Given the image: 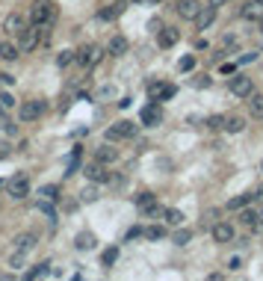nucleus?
<instances>
[{
    "mask_svg": "<svg viewBox=\"0 0 263 281\" xmlns=\"http://www.w3.org/2000/svg\"><path fill=\"white\" fill-rule=\"evenodd\" d=\"M163 219L168 222V225H184V213H180L178 207H166V210H163Z\"/></svg>",
    "mask_w": 263,
    "mask_h": 281,
    "instance_id": "cd10ccee",
    "label": "nucleus"
},
{
    "mask_svg": "<svg viewBox=\"0 0 263 281\" xmlns=\"http://www.w3.org/2000/svg\"><path fill=\"white\" fill-rule=\"evenodd\" d=\"M219 71H222V74H234V71H236V63H225Z\"/></svg>",
    "mask_w": 263,
    "mask_h": 281,
    "instance_id": "ea45409f",
    "label": "nucleus"
},
{
    "mask_svg": "<svg viewBox=\"0 0 263 281\" xmlns=\"http://www.w3.org/2000/svg\"><path fill=\"white\" fill-rule=\"evenodd\" d=\"M252 195H254V201H258V204H263V184H260V187H258V189H254Z\"/></svg>",
    "mask_w": 263,
    "mask_h": 281,
    "instance_id": "79ce46f5",
    "label": "nucleus"
},
{
    "mask_svg": "<svg viewBox=\"0 0 263 281\" xmlns=\"http://www.w3.org/2000/svg\"><path fill=\"white\" fill-rule=\"evenodd\" d=\"M0 83H3V86H12V83H15V77H12V74H0Z\"/></svg>",
    "mask_w": 263,
    "mask_h": 281,
    "instance_id": "a19ab883",
    "label": "nucleus"
},
{
    "mask_svg": "<svg viewBox=\"0 0 263 281\" xmlns=\"http://www.w3.org/2000/svg\"><path fill=\"white\" fill-rule=\"evenodd\" d=\"M18 54H21L18 45H12V42H0V60H3V63H15Z\"/></svg>",
    "mask_w": 263,
    "mask_h": 281,
    "instance_id": "6ab92c4d",
    "label": "nucleus"
},
{
    "mask_svg": "<svg viewBox=\"0 0 263 281\" xmlns=\"http://www.w3.org/2000/svg\"><path fill=\"white\" fill-rule=\"evenodd\" d=\"M24 27H27V21H24V18H21L18 12H12V15H9V18L3 21V30L9 33V36H18V33L24 30Z\"/></svg>",
    "mask_w": 263,
    "mask_h": 281,
    "instance_id": "2eb2a0df",
    "label": "nucleus"
},
{
    "mask_svg": "<svg viewBox=\"0 0 263 281\" xmlns=\"http://www.w3.org/2000/svg\"><path fill=\"white\" fill-rule=\"evenodd\" d=\"M240 15H242L246 21H258V18H263V3H258V0L246 3V6L240 9Z\"/></svg>",
    "mask_w": 263,
    "mask_h": 281,
    "instance_id": "dca6fc26",
    "label": "nucleus"
},
{
    "mask_svg": "<svg viewBox=\"0 0 263 281\" xmlns=\"http://www.w3.org/2000/svg\"><path fill=\"white\" fill-rule=\"evenodd\" d=\"M33 246H36V234H18V237H15V251L27 254Z\"/></svg>",
    "mask_w": 263,
    "mask_h": 281,
    "instance_id": "412c9836",
    "label": "nucleus"
},
{
    "mask_svg": "<svg viewBox=\"0 0 263 281\" xmlns=\"http://www.w3.org/2000/svg\"><path fill=\"white\" fill-rule=\"evenodd\" d=\"M204 6L198 3V0H180V6H178V12H180V18H186V21H196L198 12H201Z\"/></svg>",
    "mask_w": 263,
    "mask_h": 281,
    "instance_id": "ddd939ff",
    "label": "nucleus"
},
{
    "mask_svg": "<svg viewBox=\"0 0 263 281\" xmlns=\"http://www.w3.org/2000/svg\"><path fill=\"white\" fill-rule=\"evenodd\" d=\"M95 160H98V163H104V166H106V163H116V160H118V151H116L112 145H100L98 154H95Z\"/></svg>",
    "mask_w": 263,
    "mask_h": 281,
    "instance_id": "4be33fe9",
    "label": "nucleus"
},
{
    "mask_svg": "<svg viewBox=\"0 0 263 281\" xmlns=\"http://www.w3.org/2000/svg\"><path fill=\"white\" fill-rule=\"evenodd\" d=\"M174 86L172 83H151L148 86V95H151V101H168V98H174Z\"/></svg>",
    "mask_w": 263,
    "mask_h": 281,
    "instance_id": "9b49d317",
    "label": "nucleus"
},
{
    "mask_svg": "<svg viewBox=\"0 0 263 281\" xmlns=\"http://www.w3.org/2000/svg\"><path fill=\"white\" fill-rule=\"evenodd\" d=\"M74 246H77L80 251H89V249H95V246H98V240H95V234H92V231H83V234H77V237H74Z\"/></svg>",
    "mask_w": 263,
    "mask_h": 281,
    "instance_id": "a211bd4d",
    "label": "nucleus"
},
{
    "mask_svg": "<svg viewBox=\"0 0 263 281\" xmlns=\"http://www.w3.org/2000/svg\"><path fill=\"white\" fill-rule=\"evenodd\" d=\"M213 18H216V9H213V6H204V9L198 12V18H196L198 30H207V27L213 24Z\"/></svg>",
    "mask_w": 263,
    "mask_h": 281,
    "instance_id": "aec40b11",
    "label": "nucleus"
},
{
    "mask_svg": "<svg viewBox=\"0 0 263 281\" xmlns=\"http://www.w3.org/2000/svg\"><path fill=\"white\" fill-rule=\"evenodd\" d=\"M133 204H136L139 210H145L148 216H157V213H163V210L157 207V198H154L151 192H139V195L133 198Z\"/></svg>",
    "mask_w": 263,
    "mask_h": 281,
    "instance_id": "6e6552de",
    "label": "nucleus"
},
{
    "mask_svg": "<svg viewBox=\"0 0 263 281\" xmlns=\"http://www.w3.org/2000/svg\"><path fill=\"white\" fill-rule=\"evenodd\" d=\"M128 48H130V45H128V39H124V36H112L106 51H110V57H124V54H128Z\"/></svg>",
    "mask_w": 263,
    "mask_h": 281,
    "instance_id": "f3484780",
    "label": "nucleus"
},
{
    "mask_svg": "<svg viewBox=\"0 0 263 281\" xmlns=\"http://www.w3.org/2000/svg\"><path fill=\"white\" fill-rule=\"evenodd\" d=\"M178 68H180V71H192V68H196V57H192V54L180 57V63H178Z\"/></svg>",
    "mask_w": 263,
    "mask_h": 281,
    "instance_id": "72a5a7b5",
    "label": "nucleus"
},
{
    "mask_svg": "<svg viewBox=\"0 0 263 281\" xmlns=\"http://www.w3.org/2000/svg\"><path fill=\"white\" fill-rule=\"evenodd\" d=\"M38 42H42V24H27L24 30L18 33V48H21V54L36 51Z\"/></svg>",
    "mask_w": 263,
    "mask_h": 281,
    "instance_id": "f03ea898",
    "label": "nucleus"
},
{
    "mask_svg": "<svg viewBox=\"0 0 263 281\" xmlns=\"http://www.w3.org/2000/svg\"><path fill=\"white\" fill-rule=\"evenodd\" d=\"M6 189H9L12 198H27V195H30V178H27V175H15V178L6 184Z\"/></svg>",
    "mask_w": 263,
    "mask_h": 281,
    "instance_id": "0eeeda50",
    "label": "nucleus"
},
{
    "mask_svg": "<svg viewBox=\"0 0 263 281\" xmlns=\"http://www.w3.org/2000/svg\"><path fill=\"white\" fill-rule=\"evenodd\" d=\"M225 130H228V133H242V130H246V119H242V116H228V119H225Z\"/></svg>",
    "mask_w": 263,
    "mask_h": 281,
    "instance_id": "5701e85b",
    "label": "nucleus"
},
{
    "mask_svg": "<svg viewBox=\"0 0 263 281\" xmlns=\"http://www.w3.org/2000/svg\"><path fill=\"white\" fill-rule=\"evenodd\" d=\"M178 42H180V30H178V27H163V30L157 33V45H160V48H174V45H178Z\"/></svg>",
    "mask_w": 263,
    "mask_h": 281,
    "instance_id": "9d476101",
    "label": "nucleus"
},
{
    "mask_svg": "<svg viewBox=\"0 0 263 281\" xmlns=\"http://www.w3.org/2000/svg\"><path fill=\"white\" fill-rule=\"evenodd\" d=\"M54 18H56V6H54V0H36L33 9H30V21L33 24H54Z\"/></svg>",
    "mask_w": 263,
    "mask_h": 281,
    "instance_id": "f257e3e1",
    "label": "nucleus"
},
{
    "mask_svg": "<svg viewBox=\"0 0 263 281\" xmlns=\"http://www.w3.org/2000/svg\"><path fill=\"white\" fill-rule=\"evenodd\" d=\"M18 116H21V122H36V119H42V116H44V101H42V98L24 101V104L18 107Z\"/></svg>",
    "mask_w": 263,
    "mask_h": 281,
    "instance_id": "39448f33",
    "label": "nucleus"
},
{
    "mask_svg": "<svg viewBox=\"0 0 263 281\" xmlns=\"http://www.w3.org/2000/svg\"><path fill=\"white\" fill-rule=\"evenodd\" d=\"M142 237H148V240H163L166 228H163V225H151V228H145V231H142Z\"/></svg>",
    "mask_w": 263,
    "mask_h": 281,
    "instance_id": "2f4dec72",
    "label": "nucleus"
},
{
    "mask_svg": "<svg viewBox=\"0 0 263 281\" xmlns=\"http://www.w3.org/2000/svg\"><path fill=\"white\" fill-rule=\"evenodd\" d=\"M142 231H145V228H130V231H128V240H133V237H142Z\"/></svg>",
    "mask_w": 263,
    "mask_h": 281,
    "instance_id": "37998d69",
    "label": "nucleus"
},
{
    "mask_svg": "<svg viewBox=\"0 0 263 281\" xmlns=\"http://www.w3.org/2000/svg\"><path fill=\"white\" fill-rule=\"evenodd\" d=\"M230 92H234V98H248V95L254 92L252 77H246V74H234V80H230Z\"/></svg>",
    "mask_w": 263,
    "mask_h": 281,
    "instance_id": "423d86ee",
    "label": "nucleus"
},
{
    "mask_svg": "<svg viewBox=\"0 0 263 281\" xmlns=\"http://www.w3.org/2000/svg\"><path fill=\"white\" fill-rule=\"evenodd\" d=\"M172 240H174L178 246H186V243L192 240V231H190V228H180V231H174V237H172Z\"/></svg>",
    "mask_w": 263,
    "mask_h": 281,
    "instance_id": "473e14b6",
    "label": "nucleus"
},
{
    "mask_svg": "<svg viewBox=\"0 0 263 281\" xmlns=\"http://www.w3.org/2000/svg\"><path fill=\"white\" fill-rule=\"evenodd\" d=\"M258 3H263V0H258Z\"/></svg>",
    "mask_w": 263,
    "mask_h": 281,
    "instance_id": "de8ad7c7",
    "label": "nucleus"
},
{
    "mask_svg": "<svg viewBox=\"0 0 263 281\" xmlns=\"http://www.w3.org/2000/svg\"><path fill=\"white\" fill-rule=\"evenodd\" d=\"M74 60H77V57H74V51H62L56 63H60V68H66V65H71V63H74Z\"/></svg>",
    "mask_w": 263,
    "mask_h": 281,
    "instance_id": "e433bc0d",
    "label": "nucleus"
},
{
    "mask_svg": "<svg viewBox=\"0 0 263 281\" xmlns=\"http://www.w3.org/2000/svg\"><path fill=\"white\" fill-rule=\"evenodd\" d=\"M48 275H50V263H48V260H44V263H36L33 269H30V272H27V278H30V281L48 278Z\"/></svg>",
    "mask_w": 263,
    "mask_h": 281,
    "instance_id": "b1692460",
    "label": "nucleus"
},
{
    "mask_svg": "<svg viewBox=\"0 0 263 281\" xmlns=\"http://www.w3.org/2000/svg\"><path fill=\"white\" fill-rule=\"evenodd\" d=\"M139 122H142L145 127H157V125H163V107H160L157 101L145 104V107L139 110Z\"/></svg>",
    "mask_w": 263,
    "mask_h": 281,
    "instance_id": "20e7f679",
    "label": "nucleus"
},
{
    "mask_svg": "<svg viewBox=\"0 0 263 281\" xmlns=\"http://www.w3.org/2000/svg\"><path fill=\"white\" fill-rule=\"evenodd\" d=\"M80 157H83V151H80V148H74V151H71V160H68V166H66V178L77 172V166H80Z\"/></svg>",
    "mask_w": 263,
    "mask_h": 281,
    "instance_id": "7c9ffc66",
    "label": "nucleus"
},
{
    "mask_svg": "<svg viewBox=\"0 0 263 281\" xmlns=\"http://www.w3.org/2000/svg\"><path fill=\"white\" fill-rule=\"evenodd\" d=\"M248 201H254V195H252V192H242V195L230 198V201H228V207H230V210H242V207H246Z\"/></svg>",
    "mask_w": 263,
    "mask_h": 281,
    "instance_id": "a878e982",
    "label": "nucleus"
},
{
    "mask_svg": "<svg viewBox=\"0 0 263 281\" xmlns=\"http://www.w3.org/2000/svg\"><path fill=\"white\" fill-rule=\"evenodd\" d=\"M38 192H42L44 198H50V201H54V198H56V192H60V187H56V184H44Z\"/></svg>",
    "mask_w": 263,
    "mask_h": 281,
    "instance_id": "c9c22d12",
    "label": "nucleus"
},
{
    "mask_svg": "<svg viewBox=\"0 0 263 281\" xmlns=\"http://www.w3.org/2000/svg\"><path fill=\"white\" fill-rule=\"evenodd\" d=\"M118 260V246H110V249L100 254V266H112Z\"/></svg>",
    "mask_w": 263,
    "mask_h": 281,
    "instance_id": "c756f323",
    "label": "nucleus"
},
{
    "mask_svg": "<svg viewBox=\"0 0 263 281\" xmlns=\"http://www.w3.org/2000/svg\"><path fill=\"white\" fill-rule=\"evenodd\" d=\"M139 125L136 122H116L112 127H106V139L110 142H118V139H133Z\"/></svg>",
    "mask_w": 263,
    "mask_h": 281,
    "instance_id": "7ed1b4c3",
    "label": "nucleus"
},
{
    "mask_svg": "<svg viewBox=\"0 0 263 281\" xmlns=\"http://www.w3.org/2000/svg\"><path fill=\"white\" fill-rule=\"evenodd\" d=\"M207 127H210V130H219V127H225V119H222V116H210V119H207Z\"/></svg>",
    "mask_w": 263,
    "mask_h": 281,
    "instance_id": "4c0bfd02",
    "label": "nucleus"
},
{
    "mask_svg": "<svg viewBox=\"0 0 263 281\" xmlns=\"http://www.w3.org/2000/svg\"><path fill=\"white\" fill-rule=\"evenodd\" d=\"M0 187H3V181H0Z\"/></svg>",
    "mask_w": 263,
    "mask_h": 281,
    "instance_id": "49530a36",
    "label": "nucleus"
},
{
    "mask_svg": "<svg viewBox=\"0 0 263 281\" xmlns=\"http://www.w3.org/2000/svg\"><path fill=\"white\" fill-rule=\"evenodd\" d=\"M192 83H196L198 89H204V86H210V77H204V74H201V77H196Z\"/></svg>",
    "mask_w": 263,
    "mask_h": 281,
    "instance_id": "58836bf2",
    "label": "nucleus"
},
{
    "mask_svg": "<svg viewBox=\"0 0 263 281\" xmlns=\"http://www.w3.org/2000/svg\"><path fill=\"white\" fill-rule=\"evenodd\" d=\"M12 107H15V98L9 92H3L0 95V113H6V110H12Z\"/></svg>",
    "mask_w": 263,
    "mask_h": 281,
    "instance_id": "f704fd0d",
    "label": "nucleus"
},
{
    "mask_svg": "<svg viewBox=\"0 0 263 281\" xmlns=\"http://www.w3.org/2000/svg\"><path fill=\"white\" fill-rule=\"evenodd\" d=\"M83 175H86L89 181H95V184L110 181V175L104 172V163H98V160H95V163H86V166H83Z\"/></svg>",
    "mask_w": 263,
    "mask_h": 281,
    "instance_id": "f8f14e48",
    "label": "nucleus"
},
{
    "mask_svg": "<svg viewBox=\"0 0 263 281\" xmlns=\"http://www.w3.org/2000/svg\"><path fill=\"white\" fill-rule=\"evenodd\" d=\"M210 6H213V9H219V6H225V0H210Z\"/></svg>",
    "mask_w": 263,
    "mask_h": 281,
    "instance_id": "c03bdc74",
    "label": "nucleus"
},
{
    "mask_svg": "<svg viewBox=\"0 0 263 281\" xmlns=\"http://www.w3.org/2000/svg\"><path fill=\"white\" fill-rule=\"evenodd\" d=\"M148 3H163V0H148Z\"/></svg>",
    "mask_w": 263,
    "mask_h": 281,
    "instance_id": "a18cd8bd",
    "label": "nucleus"
},
{
    "mask_svg": "<svg viewBox=\"0 0 263 281\" xmlns=\"http://www.w3.org/2000/svg\"><path fill=\"white\" fill-rule=\"evenodd\" d=\"M213 240L216 243H230L234 240V225L230 222H216L213 225Z\"/></svg>",
    "mask_w": 263,
    "mask_h": 281,
    "instance_id": "4468645a",
    "label": "nucleus"
},
{
    "mask_svg": "<svg viewBox=\"0 0 263 281\" xmlns=\"http://www.w3.org/2000/svg\"><path fill=\"white\" fill-rule=\"evenodd\" d=\"M122 12H124V0H118V3L110 6V9H100V18H104V21H112V18H118Z\"/></svg>",
    "mask_w": 263,
    "mask_h": 281,
    "instance_id": "393cba45",
    "label": "nucleus"
},
{
    "mask_svg": "<svg viewBox=\"0 0 263 281\" xmlns=\"http://www.w3.org/2000/svg\"><path fill=\"white\" fill-rule=\"evenodd\" d=\"M98 198H100V192H98V187H92V184L83 187V192H80V201H83V204H92V201H98Z\"/></svg>",
    "mask_w": 263,
    "mask_h": 281,
    "instance_id": "c85d7f7f",
    "label": "nucleus"
},
{
    "mask_svg": "<svg viewBox=\"0 0 263 281\" xmlns=\"http://www.w3.org/2000/svg\"><path fill=\"white\" fill-rule=\"evenodd\" d=\"M248 110H252V116L263 119V95H248Z\"/></svg>",
    "mask_w": 263,
    "mask_h": 281,
    "instance_id": "bb28decb",
    "label": "nucleus"
},
{
    "mask_svg": "<svg viewBox=\"0 0 263 281\" xmlns=\"http://www.w3.org/2000/svg\"><path fill=\"white\" fill-rule=\"evenodd\" d=\"M77 60H80L83 65H92V68H95V65H98L100 60H104V51H100L98 45H86V48H80Z\"/></svg>",
    "mask_w": 263,
    "mask_h": 281,
    "instance_id": "1a4fd4ad",
    "label": "nucleus"
}]
</instances>
